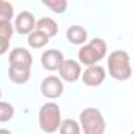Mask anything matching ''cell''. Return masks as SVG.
Here are the masks:
<instances>
[{"label":"cell","instance_id":"10","mask_svg":"<svg viewBox=\"0 0 134 134\" xmlns=\"http://www.w3.org/2000/svg\"><path fill=\"white\" fill-rule=\"evenodd\" d=\"M35 24H36V21H35L33 14L29 13V11H22V13L16 18L13 27H14V30H16L19 35H29L30 32L35 30Z\"/></svg>","mask_w":134,"mask_h":134},{"label":"cell","instance_id":"1","mask_svg":"<svg viewBox=\"0 0 134 134\" xmlns=\"http://www.w3.org/2000/svg\"><path fill=\"white\" fill-rule=\"evenodd\" d=\"M107 66H109V74L115 81H128L132 74L129 55L125 51H114L109 55Z\"/></svg>","mask_w":134,"mask_h":134},{"label":"cell","instance_id":"21","mask_svg":"<svg viewBox=\"0 0 134 134\" xmlns=\"http://www.w3.org/2000/svg\"><path fill=\"white\" fill-rule=\"evenodd\" d=\"M0 134H11V131H8V129L2 128V129H0Z\"/></svg>","mask_w":134,"mask_h":134},{"label":"cell","instance_id":"12","mask_svg":"<svg viewBox=\"0 0 134 134\" xmlns=\"http://www.w3.org/2000/svg\"><path fill=\"white\" fill-rule=\"evenodd\" d=\"M66 38L71 44L81 46L87 41V30L81 25H71L68 30H66Z\"/></svg>","mask_w":134,"mask_h":134},{"label":"cell","instance_id":"9","mask_svg":"<svg viewBox=\"0 0 134 134\" xmlns=\"http://www.w3.org/2000/svg\"><path fill=\"white\" fill-rule=\"evenodd\" d=\"M63 60H65L63 54L60 51H57V49H49V51L43 52V55H41L43 68L47 70V71H57Z\"/></svg>","mask_w":134,"mask_h":134},{"label":"cell","instance_id":"7","mask_svg":"<svg viewBox=\"0 0 134 134\" xmlns=\"http://www.w3.org/2000/svg\"><path fill=\"white\" fill-rule=\"evenodd\" d=\"M81 77H82L85 85L98 87L106 79V70L103 68L101 65H93V66H88V68L84 71V74H81Z\"/></svg>","mask_w":134,"mask_h":134},{"label":"cell","instance_id":"5","mask_svg":"<svg viewBox=\"0 0 134 134\" xmlns=\"http://www.w3.org/2000/svg\"><path fill=\"white\" fill-rule=\"evenodd\" d=\"M58 73H60V77L66 82H76L77 79H81V65L73 60V58H65L58 68Z\"/></svg>","mask_w":134,"mask_h":134},{"label":"cell","instance_id":"15","mask_svg":"<svg viewBox=\"0 0 134 134\" xmlns=\"http://www.w3.org/2000/svg\"><path fill=\"white\" fill-rule=\"evenodd\" d=\"M58 131H60V134H81V126L76 120L66 118L60 123Z\"/></svg>","mask_w":134,"mask_h":134},{"label":"cell","instance_id":"22","mask_svg":"<svg viewBox=\"0 0 134 134\" xmlns=\"http://www.w3.org/2000/svg\"><path fill=\"white\" fill-rule=\"evenodd\" d=\"M0 98H2V88H0Z\"/></svg>","mask_w":134,"mask_h":134},{"label":"cell","instance_id":"19","mask_svg":"<svg viewBox=\"0 0 134 134\" xmlns=\"http://www.w3.org/2000/svg\"><path fill=\"white\" fill-rule=\"evenodd\" d=\"M13 32H14V27L10 21H2L0 22V38H5V40H10L13 36Z\"/></svg>","mask_w":134,"mask_h":134},{"label":"cell","instance_id":"16","mask_svg":"<svg viewBox=\"0 0 134 134\" xmlns=\"http://www.w3.org/2000/svg\"><path fill=\"white\" fill-rule=\"evenodd\" d=\"M44 7H47L49 10H52L54 13H65V10L68 8V2L66 0H43Z\"/></svg>","mask_w":134,"mask_h":134},{"label":"cell","instance_id":"11","mask_svg":"<svg viewBox=\"0 0 134 134\" xmlns=\"http://www.w3.org/2000/svg\"><path fill=\"white\" fill-rule=\"evenodd\" d=\"M35 30L44 33L47 38H52V36L57 35V32H58V25H57V22H55L52 18H41L40 21H36V24H35Z\"/></svg>","mask_w":134,"mask_h":134},{"label":"cell","instance_id":"17","mask_svg":"<svg viewBox=\"0 0 134 134\" xmlns=\"http://www.w3.org/2000/svg\"><path fill=\"white\" fill-rule=\"evenodd\" d=\"M14 115V109L10 103L0 101V123H5L8 120H11Z\"/></svg>","mask_w":134,"mask_h":134},{"label":"cell","instance_id":"14","mask_svg":"<svg viewBox=\"0 0 134 134\" xmlns=\"http://www.w3.org/2000/svg\"><path fill=\"white\" fill-rule=\"evenodd\" d=\"M27 43H29V46L33 47V49H41V47H44V46L49 43V38H47L44 33L38 32V30H33V32L29 33Z\"/></svg>","mask_w":134,"mask_h":134},{"label":"cell","instance_id":"2","mask_svg":"<svg viewBox=\"0 0 134 134\" xmlns=\"http://www.w3.org/2000/svg\"><path fill=\"white\" fill-rule=\"evenodd\" d=\"M106 51H107L106 41L101 40V38H95L88 44H84L79 49L77 57H79V62L84 63L87 68H88V66L96 65L98 62H101L106 57Z\"/></svg>","mask_w":134,"mask_h":134},{"label":"cell","instance_id":"20","mask_svg":"<svg viewBox=\"0 0 134 134\" xmlns=\"http://www.w3.org/2000/svg\"><path fill=\"white\" fill-rule=\"evenodd\" d=\"M10 47V40H5V38H0V55H3Z\"/></svg>","mask_w":134,"mask_h":134},{"label":"cell","instance_id":"8","mask_svg":"<svg viewBox=\"0 0 134 134\" xmlns=\"http://www.w3.org/2000/svg\"><path fill=\"white\" fill-rule=\"evenodd\" d=\"M32 55L27 49L24 47H14L10 52V66H16V68H25L30 70L32 68Z\"/></svg>","mask_w":134,"mask_h":134},{"label":"cell","instance_id":"13","mask_svg":"<svg viewBox=\"0 0 134 134\" xmlns=\"http://www.w3.org/2000/svg\"><path fill=\"white\" fill-rule=\"evenodd\" d=\"M8 77L14 84H25L30 79V70L25 68H16V66H10L8 70Z\"/></svg>","mask_w":134,"mask_h":134},{"label":"cell","instance_id":"18","mask_svg":"<svg viewBox=\"0 0 134 134\" xmlns=\"http://www.w3.org/2000/svg\"><path fill=\"white\" fill-rule=\"evenodd\" d=\"M14 14V8L11 3L8 2H3V0H0V22L2 21H11Z\"/></svg>","mask_w":134,"mask_h":134},{"label":"cell","instance_id":"3","mask_svg":"<svg viewBox=\"0 0 134 134\" xmlns=\"http://www.w3.org/2000/svg\"><path fill=\"white\" fill-rule=\"evenodd\" d=\"M38 121H40V128L47 134H52V132L58 131L60 123H62V115H60L58 104H55V103L43 104L40 112H38Z\"/></svg>","mask_w":134,"mask_h":134},{"label":"cell","instance_id":"6","mask_svg":"<svg viewBox=\"0 0 134 134\" xmlns=\"http://www.w3.org/2000/svg\"><path fill=\"white\" fill-rule=\"evenodd\" d=\"M63 88H65L63 82L55 76H47L41 82V93H43V96H46L49 99H57L58 96H62Z\"/></svg>","mask_w":134,"mask_h":134},{"label":"cell","instance_id":"4","mask_svg":"<svg viewBox=\"0 0 134 134\" xmlns=\"http://www.w3.org/2000/svg\"><path fill=\"white\" fill-rule=\"evenodd\" d=\"M79 126H81V131H84V134H104L106 120L98 109L87 107L81 112Z\"/></svg>","mask_w":134,"mask_h":134}]
</instances>
